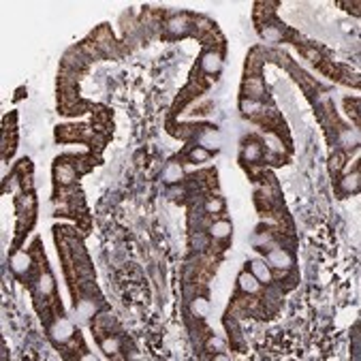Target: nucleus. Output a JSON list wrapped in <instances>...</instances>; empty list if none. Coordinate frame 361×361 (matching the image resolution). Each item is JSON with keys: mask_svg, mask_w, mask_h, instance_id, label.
I'll list each match as a JSON object with an SVG mask.
<instances>
[{"mask_svg": "<svg viewBox=\"0 0 361 361\" xmlns=\"http://www.w3.org/2000/svg\"><path fill=\"white\" fill-rule=\"evenodd\" d=\"M263 37L267 39V41H282V28H276V26H263Z\"/></svg>", "mask_w": 361, "mask_h": 361, "instance_id": "15", "label": "nucleus"}, {"mask_svg": "<svg viewBox=\"0 0 361 361\" xmlns=\"http://www.w3.org/2000/svg\"><path fill=\"white\" fill-rule=\"evenodd\" d=\"M190 310L197 318H205L210 314V302L205 297H194L190 302Z\"/></svg>", "mask_w": 361, "mask_h": 361, "instance_id": "9", "label": "nucleus"}, {"mask_svg": "<svg viewBox=\"0 0 361 361\" xmlns=\"http://www.w3.org/2000/svg\"><path fill=\"white\" fill-rule=\"evenodd\" d=\"M188 158H190L192 162H203V160L210 158V150H205V148H192L190 154H188Z\"/></svg>", "mask_w": 361, "mask_h": 361, "instance_id": "18", "label": "nucleus"}, {"mask_svg": "<svg viewBox=\"0 0 361 361\" xmlns=\"http://www.w3.org/2000/svg\"><path fill=\"white\" fill-rule=\"evenodd\" d=\"M261 154H263V148L259 146V143H246L244 146V150H242V158L244 160H250V162H254V160H259L261 158Z\"/></svg>", "mask_w": 361, "mask_h": 361, "instance_id": "12", "label": "nucleus"}, {"mask_svg": "<svg viewBox=\"0 0 361 361\" xmlns=\"http://www.w3.org/2000/svg\"><path fill=\"white\" fill-rule=\"evenodd\" d=\"M167 28H169V32H173V35H184L186 32V28H188V17L186 15H175L173 19H169Z\"/></svg>", "mask_w": 361, "mask_h": 361, "instance_id": "11", "label": "nucleus"}, {"mask_svg": "<svg viewBox=\"0 0 361 361\" xmlns=\"http://www.w3.org/2000/svg\"><path fill=\"white\" fill-rule=\"evenodd\" d=\"M54 173H56V182H58V184H71V182H75V169L71 167V165L62 162V160L56 162Z\"/></svg>", "mask_w": 361, "mask_h": 361, "instance_id": "4", "label": "nucleus"}, {"mask_svg": "<svg viewBox=\"0 0 361 361\" xmlns=\"http://www.w3.org/2000/svg\"><path fill=\"white\" fill-rule=\"evenodd\" d=\"M182 178H184V171H182L180 165L178 162H169L167 169H165V182L167 184H178V182H182Z\"/></svg>", "mask_w": 361, "mask_h": 361, "instance_id": "10", "label": "nucleus"}, {"mask_svg": "<svg viewBox=\"0 0 361 361\" xmlns=\"http://www.w3.org/2000/svg\"><path fill=\"white\" fill-rule=\"evenodd\" d=\"M73 334H75V327H73V323L71 321H67V318H58V321L51 325V329H49V336H51V340L54 342H69L71 338H73Z\"/></svg>", "mask_w": 361, "mask_h": 361, "instance_id": "1", "label": "nucleus"}, {"mask_svg": "<svg viewBox=\"0 0 361 361\" xmlns=\"http://www.w3.org/2000/svg\"><path fill=\"white\" fill-rule=\"evenodd\" d=\"M267 261H270L272 267H276V270H288V267L293 265V259L291 254H288L284 248H274L267 252Z\"/></svg>", "mask_w": 361, "mask_h": 361, "instance_id": "2", "label": "nucleus"}, {"mask_svg": "<svg viewBox=\"0 0 361 361\" xmlns=\"http://www.w3.org/2000/svg\"><path fill=\"white\" fill-rule=\"evenodd\" d=\"M231 231H233V226H231L229 220H216L210 226V233H212V237H216V240H226V237L231 235Z\"/></svg>", "mask_w": 361, "mask_h": 361, "instance_id": "6", "label": "nucleus"}, {"mask_svg": "<svg viewBox=\"0 0 361 361\" xmlns=\"http://www.w3.org/2000/svg\"><path fill=\"white\" fill-rule=\"evenodd\" d=\"M340 188H342L346 194H353V192H357L359 190V171H355V173H350V175H346V178L340 182Z\"/></svg>", "mask_w": 361, "mask_h": 361, "instance_id": "13", "label": "nucleus"}, {"mask_svg": "<svg viewBox=\"0 0 361 361\" xmlns=\"http://www.w3.org/2000/svg\"><path fill=\"white\" fill-rule=\"evenodd\" d=\"M101 346H103V350H105L107 355H113V353H118V340H113V336L101 338Z\"/></svg>", "mask_w": 361, "mask_h": 361, "instance_id": "17", "label": "nucleus"}, {"mask_svg": "<svg viewBox=\"0 0 361 361\" xmlns=\"http://www.w3.org/2000/svg\"><path fill=\"white\" fill-rule=\"evenodd\" d=\"M201 69H203L208 75L220 73V69H222V56L216 54V51H205V54L201 56Z\"/></svg>", "mask_w": 361, "mask_h": 361, "instance_id": "3", "label": "nucleus"}, {"mask_svg": "<svg viewBox=\"0 0 361 361\" xmlns=\"http://www.w3.org/2000/svg\"><path fill=\"white\" fill-rule=\"evenodd\" d=\"M208 346H210L212 350H222V348H224V342H222V340H220V338H216V336H212V338L208 340Z\"/></svg>", "mask_w": 361, "mask_h": 361, "instance_id": "21", "label": "nucleus"}, {"mask_svg": "<svg viewBox=\"0 0 361 361\" xmlns=\"http://www.w3.org/2000/svg\"><path fill=\"white\" fill-rule=\"evenodd\" d=\"M222 210V201L220 199H208L205 201V212L214 214V212H220Z\"/></svg>", "mask_w": 361, "mask_h": 361, "instance_id": "19", "label": "nucleus"}, {"mask_svg": "<svg viewBox=\"0 0 361 361\" xmlns=\"http://www.w3.org/2000/svg\"><path fill=\"white\" fill-rule=\"evenodd\" d=\"M237 284H240V288H242L244 293H256L261 288L259 280H256L254 274H250V272L240 274V280H237Z\"/></svg>", "mask_w": 361, "mask_h": 361, "instance_id": "5", "label": "nucleus"}, {"mask_svg": "<svg viewBox=\"0 0 361 361\" xmlns=\"http://www.w3.org/2000/svg\"><path fill=\"white\" fill-rule=\"evenodd\" d=\"M250 272L254 274V278L259 282H272V272L263 261H252L250 263Z\"/></svg>", "mask_w": 361, "mask_h": 361, "instance_id": "8", "label": "nucleus"}, {"mask_svg": "<svg viewBox=\"0 0 361 361\" xmlns=\"http://www.w3.org/2000/svg\"><path fill=\"white\" fill-rule=\"evenodd\" d=\"M205 248H208V237H205L201 231L192 233V250L201 252V250H205Z\"/></svg>", "mask_w": 361, "mask_h": 361, "instance_id": "16", "label": "nucleus"}, {"mask_svg": "<svg viewBox=\"0 0 361 361\" xmlns=\"http://www.w3.org/2000/svg\"><path fill=\"white\" fill-rule=\"evenodd\" d=\"M37 288H39V293L41 295H49L51 291H54V278H51V274L49 272H43L39 276V284H37Z\"/></svg>", "mask_w": 361, "mask_h": 361, "instance_id": "14", "label": "nucleus"}, {"mask_svg": "<svg viewBox=\"0 0 361 361\" xmlns=\"http://www.w3.org/2000/svg\"><path fill=\"white\" fill-rule=\"evenodd\" d=\"M11 270L15 274H26L30 270V254L28 252H17L11 259Z\"/></svg>", "mask_w": 361, "mask_h": 361, "instance_id": "7", "label": "nucleus"}, {"mask_svg": "<svg viewBox=\"0 0 361 361\" xmlns=\"http://www.w3.org/2000/svg\"><path fill=\"white\" fill-rule=\"evenodd\" d=\"M342 162H344V154L338 152L336 156L332 158V171H340V169H342Z\"/></svg>", "mask_w": 361, "mask_h": 361, "instance_id": "20", "label": "nucleus"}]
</instances>
